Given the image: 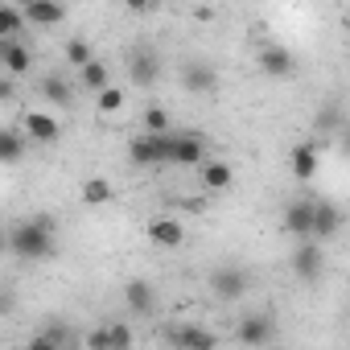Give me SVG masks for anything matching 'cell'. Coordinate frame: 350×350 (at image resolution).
I'll return each instance as SVG.
<instances>
[{
    "instance_id": "cell-34",
    "label": "cell",
    "mask_w": 350,
    "mask_h": 350,
    "mask_svg": "<svg viewBox=\"0 0 350 350\" xmlns=\"http://www.w3.org/2000/svg\"><path fill=\"white\" fill-rule=\"evenodd\" d=\"M0 247H5V235H0Z\"/></svg>"
},
{
    "instance_id": "cell-10",
    "label": "cell",
    "mask_w": 350,
    "mask_h": 350,
    "mask_svg": "<svg viewBox=\"0 0 350 350\" xmlns=\"http://www.w3.org/2000/svg\"><path fill=\"white\" fill-rule=\"evenodd\" d=\"M21 132L33 140V144H54L62 136V124L50 116V111H25L21 116Z\"/></svg>"
},
{
    "instance_id": "cell-3",
    "label": "cell",
    "mask_w": 350,
    "mask_h": 350,
    "mask_svg": "<svg viewBox=\"0 0 350 350\" xmlns=\"http://www.w3.org/2000/svg\"><path fill=\"white\" fill-rule=\"evenodd\" d=\"M342 223H346L342 206H334V202H325V198H313V227H309V239H313V243L334 239V235L342 231Z\"/></svg>"
},
{
    "instance_id": "cell-28",
    "label": "cell",
    "mask_w": 350,
    "mask_h": 350,
    "mask_svg": "<svg viewBox=\"0 0 350 350\" xmlns=\"http://www.w3.org/2000/svg\"><path fill=\"white\" fill-rule=\"evenodd\" d=\"M107 346L111 350H132V329L128 325H107Z\"/></svg>"
},
{
    "instance_id": "cell-23",
    "label": "cell",
    "mask_w": 350,
    "mask_h": 350,
    "mask_svg": "<svg viewBox=\"0 0 350 350\" xmlns=\"http://www.w3.org/2000/svg\"><path fill=\"white\" fill-rule=\"evenodd\" d=\"M79 79H83V87H87V91H95V95H99L103 87H111V75H107V66H103L99 58H95V62H87V66L79 70Z\"/></svg>"
},
{
    "instance_id": "cell-12",
    "label": "cell",
    "mask_w": 350,
    "mask_h": 350,
    "mask_svg": "<svg viewBox=\"0 0 350 350\" xmlns=\"http://www.w3.org/2000/svg\"><path fill=\"white\" fill-rule=\"evenodd\" d=\"M256 62H260V70H264L268 79H288V75L297 70V58H293V50H284V46H264Z\"/></svg>"
},
{
    "instance_id": "cell-22",
    "label": "cell",
    "mask_w": 350,
    "mask_h": 350,
    "mask_svg": "<svg viewBox=\"0 0 350 350\" xmlns=\"http://www.w3.org/2000/svg\"><path fill=\"white\" fill-rule=\"evenodd\" d=\"M42 95L54 99L58 107H70V103H75V91H70V83H66L62 75H46V79H42Z\"/></svg>"
},
{
    "instance_id": "cell-1",
    "label": "cell",
    "mask_w": 350,
    "mask_h": 350,
    "mask_svg": "<svg viewBox=\"0 0 350 350\" xmlns=\"http://www.w3.org/2000/svg\"><path fill=\"white\" fill-rule=\"evenodd\" d=\"M9 247L17 260H46L54 256V223L42 215V219H29V223H17L13 235H9Z\"/></svg>"
},
{
    "instance_id": "cell-30",
    "label": "cell",
    "mask_w": 350,
    "mask_h": 350,
    "mask_svg": "<svg viewBox=\"0 0 350 350\" xmlns=\"http://www.w3.org/2000/svg\"><path fill=\"white\" fill-rule=\"evenodd\" d=\"M87 350H111V346H107V325H99V329L87 334Z\"/></svg>"
},
{
    "instance_id": "cell-19",
    "label": "cell",
    "mask_w": 350,
    "mask_h": 350,
    "mask_svg": "<svg viewBox=\"0 0 350 350\" xmlns=\"http://www.w3.org/2000/svg\"><path fill=\"white\" fill-rule=\"evenodd\" d=\"M231 182H235V169H231L227 161H202V186H206V190H219V194H223Z\"/></svg>"
},
{
    "instance_id": "cell-5",
    "label": "cell",
    "mask_w": 350,
    "mask_h": 350,
    "mask_svg": "<svg viewBox=\"0 0 350 350\" xmlns=\"http://www.w3.org/2000/svg\"><path fill=\"white\" fill-rule=\"evenodd\" d=\"M165 342L173 350H215L219 338L202 325H165Z\"/></svg>"
},
{
    "instance_id": "cell-25",
    "label": "cell",
    "mask_w": 350,
    "mask_h": 350,
    "mask_svg": "<svg viewBox=\"0 0 350 350\" xmlns=\"http://www.w3.org/2000/svg\"><path fill=\"white\" fill-rule=\"evenodd\" d=\"M66 62H70V66H79V70H83L87 62H95L91 42H87V38H70V42H66Z\"/></svg>"
},
{
    "instance_id": "cell-2",
    "label": "cell",
    "mask_w": 350,
    "mask_h": 350,
    "mask_svg": "<svg viewBox=\"0 0 350 350\" xmlns=\"http://www.w3.org/2000/svg\"><path fill=\"white\" fill-rule=\"evenodd\" d=\"M128 157L136 169H152V165H169V132L165 136H152V132H140L132 144H128Z\"/></svg>"
},
{
    "instance_id": "cell-27",
    "label": "cell",
    "mask_w": 350,
    "mask_h": 350,
    "mask_svg": "<svg viewBox=\"0 0 350 350\" xmlns=\"http://www.w3.org/2000/svg\"><path fill=\"white\" fill-rule=\"evenodd\" d=\"M144 132H152V136H165L169 132V116L161 107H152V103L144 107Z\"/></svg>"
},
{
    "instance_id": "cell-13",
    "label": "cell",
    "mask_w": 350,
    "mask_h": 350,
    "mask_svg": "<svg viewBox=\"0 0 350 350\" xmlns=\"http://www.w3.org/2000/svg\"><path fill=\"white\" fill-rule=\"evenodd\" d=\"M284 231L288 235H297L301 243L309 239V227H313V198H297V202H288V211H284Z\"/></svg>"
},
{
    "instance_id": "cell-33",
    "label": "cell",
    "mask_w": 350,
    "mask_h": 350,
    "mask_svg": "<svg viewBox=\"0 0 350 350\" xmlns=\"http://www.w3.org/2000/svg\"><path fill=\"white\" fill-rule=\"evenodd\" d=\"M29 350H58V346H54V342H46V338H33V342H29Z\"/></svg>"
},
{
    "instance_id": "cell-4",
    "label": "cell",
    "mask_w": 350,
    "mask_h": 350,
    "mask_svg": "<svg viewBox=\"0 0 350 350\" xmlns=\"http://www.w3.org/2000/svg\"><path fill=\"white\" fill-rule=\"evenodd\" d=\"M247 284H252L247 272L235 268V264H223V268L211 272V288H215L219 301H239V297H247Z\"/></svg>"
},
{
    "instance_id": "cell-17",
    "label": "cell",
    "mask_w": 350,
    "mask_h": 350,
    "mask_svg": "<svg viewBox=\"0 0 350 350\" xmlns=\"http://www.w3.org/2000/svg\"><path fill=\"white\" fill-rule=\"evenodd\" d=\"M148 239H152L157 247H169V252H173V247L186 243V227H182L178 219H152V223H148Z\"/></svg>"
},
{
    "instance_id": "cell-31",
    "label": "cell",
    "mask_w": 350,
    "mask_h": 350,
    "mask_svg": "<svg viewBox=\"0 0 350 350\" xmlns=\"http://www.w3.org/2000/svg\"><path fill=\"white\" fill-rule=\"evenodd\" d=\"M9 99H17V79H0V103H9Z\"/></svg>"
},
{
    "instance_id": "cell-6",
    "label": "cell",
    "mask_w": 350,
    "mask_h": 350,
    "mask_svg": "<svg viewBox=\"0 0 350 350\" xmlns=\"http://www.w3.org/2000/svg\"><path fill=\"white\" fill-rule=\"evenodd\" d=\"M206 148L194 132H169V165H202Z\"/></svg>"
},
{
    "instance_id": "cell-8",
    "label": "cell",
    "mask_w": 350,
    "mask_h": 350,
    "mask_svg": "<svg viewBox=\"0 0 350 350\" xmlns=\"http://www.w3.org/2000/svg\"><path fill=\"white\" fill-rule=\"evenodd\" d=\"M293 272L301 276V280H321V272H325V252H321V243H313V239H305L297 252H293Z\"/></svg>"
},
{
    "instance_id": "cell-29",
    "label": "cell",
    "mask_w": 350,
    "mask_h": 350,
    "mask_svg": "<svg viewBox=\"0 0 350 350\" xmlns=\"http://www.w3.org/2000/svg\"><path fill=\"white\" fill-rule=\"evenodd\" d=\"M338 128H342V111L338 107H325L317 116V132H338Z\"/></svg>"
},
{
    "instance_id": "cell-15",
    "label": "cell",
    "mask_w": 350,
    "mask_h": 350,
    "mask_svg": "<svg viewBox=\"0 0 350 350\" xmlns=\"http://www.w3.org/2000/svg\"><path fill=\"white\" fill-rule=\"evenodd\" d=\"M124 305H128L132 313L148 317V313L157 309V288H152L148 280H140V276H136V280H128V284H124Z\"/></svg>"
},
{
    "instance_id": "cell-32",
    "label": "cell",
    "mask_w": 350,
    "mask_h": 350,
    "mask_svg": "<svg viewBox=\"0 0 350 350\" xmlns=\"http://www.w3.org/2000/svg\"><path fill=\"white\" fill-rule=\"evenodd\" d=\"M5 313H13V297H9L5 288H0V317H5Z\"/></svg>"
},
{
    "instance_id": "cell-24",
    "label": "cell",
    "mask_w": 350,
    "mask_h": 350,
    "mask_svg": "<svg viewBox=\"0 0 350 350\" xmlns=\"http://www.w3.org/2000/svg\"><path fill=\"white\" fill-rule=\"evenodd\" d=\"M25 29L21 21V9H9V5H0V42H17Z\"/></svg>"
},
{
    "instance_id": "cell-7",
    "label": "cell",
    "mask_w": 350,
    "mask_h": 350,
    "mask_svg": "<svg viewBox=\"0 0 350 350\" xmlns=\"http://www.w3.org/2000/svg\"><path fill=\"white\" fill-rule=\"evenodd\" d=\"M317 165H321V140H301L288 157V169L297 182H313L317 178Z\"/></svg>"
},
{
    "instance_id": "cell-21",
    "label": "cell",
    "mask_w": 350,
    "mask_h": 350,
    "mask_svg": "<svg viewBox=\"0 0 350 350\" xmlns=\"http://www.w3.org/2000/svg\"><path fill=\"white\" fill-rule=\"evenodd\" d=\"M25 157V136L13 128H0V165H13Z\"/></svg>"
},
{
    "instance_id": "cell-16",
    "label": "cell",
    "mask_w": 350,
    "mask_h": 350,
    "mask_svg": "<svg viewBox=\"0 0 350 350\" xmlns=\"http://www.w3.org/2000/svg\"><path fill=\"white\" fill-rule=\"evenodd\" d=\"M0 66L9 70V79H17V75H29V66H33V54H29V46H21V38H17V42H0Z\"/></svg>"
},
{
    "instance_id": "cell-11",
    "label": "cell",
    "mask_w": 350,
    "mask_h": 350,
    "mask_svg": "<svg viewBox=\"0 0 350 350\" xmlns=\"http://www.w3.org/2000/svg\"><path fill=\"white\" fill-rule=\"evenodd\" d=\"M235 334H239V342H243V346H252V350H256V346H268V342L276 338V321H272L268 313H252V317H243V321H239V329H235Z\"/></svg>"
},
{
    "instance_id": "cell-26",
    "label": "cell",
    "mask_w": 350,
    "mask_h": 350,
    "mask_svg": "<svg viewBox=\"0 0 350 350\" xmlns=\"http://www.w3.org/2000/svg\"><path fill=\"white\" fill-rule=\"evenodd\" d=\"M95 107H99L103 116H116V111H124V91H120V87H103V91L95 95Z\"/></svg>"
},
{
    "instance_id": "cell-9",
    "label": "cell",
    "mask_w": 350,
    "mask_h": 350,
    "mask_svg": "<svg viewBox=\"0 0 350 350\" xmlns=\"http://www.w3.org/2000/svg\"><path fill=\"white\" fill-rule=\"evenodd\" d=\"M21 21L38 25V29H54V25L66 21V5H54V0H29V5H21Z\"/></svg>"
},
{
    "instance_id": "cell-14",
    "label": "cell",
    "mask_w": 350,
    "mask_h": 350,
    "mask_svg": "<svg viewBox=\"0 0 350 350\" xmlns=\"http://www.w3.org/2000/svg\"><path fill=\"white\" fill-rule=\"evenodd\" d=\"M182 87L194 91V95H211V91H219V70L206 66V62H190L182 70Z\"/></svg>"
},
{
    "instance_id": "cell-18",
    "label": "cell",
    "mask_w": 350,
    "mask_h": 350,
    "mask_svg": "<svg viewBox=\"0 0 350 350\" xmlns=\"http://www.w3.org/2000/svg\"><path fill=\"white\" fill-rule=\"evenodd\" d=\"M128 75H132V83H136V87H152V83H157V75H161L157 54H152V50H136V54H132V70H128Z\"/></svg>"
},
{
    "instance_id": "cell-20",
    "label": "cell",
    "mask_w": 350,
    "mask_h": 350,
    "mask_svg": "<svg viewBox=\"0 0 350 350\" xmlns=\"http://www.w3.org/2000/svg\"><path fill=\"white\" fill-rule=\"evenodd\" d=\"M111 198H116V186L107 178H87L83 182V202L87 206H107Z\"/></svg>"
}]
</instances>
